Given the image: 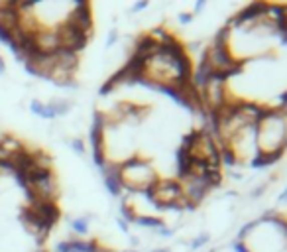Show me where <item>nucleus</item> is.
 Wrapping results in <instances>:
<instances>
[{"label": "nucleus", "mask_w": 287, "mask_h": 252, "mask_svg": "<svg viewBox=\"0 0 287 252\" xmlns=\"http://www.w3.org/2000/svg\"><path fill=\"white\" fill-rule=\"evenodd\" d=\"M287 246V225L279 219L250 223L242 234L244 252H283Z\"/></svg>", "instance_id": "f257e3e1"}, {"label": "nucleus", "mask_w": 287, "mask_h": 252, "mask_svg": "<svg viewBox=\"0 0 287 252\" xmlns=\"http://www.w3.org/2000/svg\"><path fill=\"white\" fill-rule=\"evenodd\" d=\"M260 160H273L287 150V120L277 111H263L256 124Z\"/></svg>", "instance_id": "f03ea898"}, {"label": "nucleus", "mask_w": 287, "mask_h": 252, "mask_svg": "<svg viewBox=\"0 0 287 252\" xmlns=\"http://www.w3.org/2000/svg\"><path fill=\"white\" fill-rule=\"evenodd\" d=\"M116 174H118L124 195L146 193L160 180V174H158L156 165L152 163V160H148L144 156H138V154L116 163Z\"/></svg>", "instance_id": "7ed1b4c3"}, {"label": "nucleus", "mask_w": 287, "mask_h": 252, "mask_svg": "<svg viewBox=\"0 0 287 252\" xmlns=\"http://www.w3.org/2000/svg\"><path fill=\"white\" fill-rule=\"evenodd\" d=\"M232 221H234V207L232 201L222 197V199H216L215 203H211L207 209V215H205V225L209 232L213 234H222L232 227Z\"/></svg>", "instance_id": "20e7f679"}, {"label": "nucleus", "mask_w": 287, "mask_h": 252, "mask_svg": "<svg viewBox=\"0 0 287 252\" xmlns=\"http://www.w3.org/2000/svg\"><path fill=\"white\" fill-rule=\"evenodd\" d=\"M49 111L53 113L55 118H61V116H67L75 107V101L73 99H65V97H53L48 101Z\"/></svg>", "instance_id": "39448f33"}, {"label": "nucleus", "mask_w": 287, "mask_h": 252, "mask_svg": "<svg viewBox=\"0 0 287 252\" xmlns=\"http://www.w3.org/2000/svg\"><path fill=\"white\" fill-rule=\"evenodd\" d=\"M91 219H93V215H81V217L69 219V229H71L73 236L85 238L91 232Z\"/></svg>", "instance_id": "423d86ee"}, {"label": "nucleus", "mask_w": 287, "mask_h": 252, "mask_svg": "<svg viewBox=\"0 0 287 252\" xmlns=\"http://www.w3.org/2000/svg\"><path fill=\"white\" fill-rule=\"evenodd\" d=\"M30 113L34 116H38V118H42V120H55L53 113L49 111L48 103L42 101V99H32L30 101Z\"/></svg>", "instance_id": "0eeeda50"}, {"label": "nucleus", "mask_w": 287, "mask_h": 252, "mask_svg": "<svg viewBox=\"0 0 287 252\" xmlns=\"http://www.w3.org/2000/svg\"><path fill=\"white\" fill-rule=\"evenodd\" d=\"M67 146L71 148V152L79 158H85L87 156V144L81 136H73L67 140Z\"/></svg>", "instance_id": "6e6552de"}, {"label": "nucleus", "mask_w": 287, "mask_h": 252, "mask_svg": "<svg viewBox=\"0 0 287 252\" xmlns=\"http://www.w3.org/2000/svg\"><path fill=\"white\" fill-rule=\"evenodd\" d=\"M118 40H120L118 30L114 28V30H110V32H108V36H106V42H104V47H106V49H110L112 46H116V44H118Z\"/></svg>", "instance_id": "1a4fd4ad"}, {"label": "nucleus", "mask_w": 287, "mask_h": 252, "mask_svg": "<svg viewBox=\"0 0 287 252\" xmlns=\"http://www.w3.org/2000/svg\"><path fill=\"white\" fill-rule=\"evenodd\" d=\"M148 8V2H138V4H134L132 8H130V14H138V12H144Z\"/></svg>", "instance_id": "9d476101"}, {"label": "nucleus", "mask_w": 287, "mask_h": 252, "mask_svg": "<svg viewBox=\"0 0 287 252\" xmlns=\"http://www.w3.org/2000/svg\"><path fill=\"white\" fill-rule=\"evenodd\" d=\"M281 32L287 36V8H281Z\"/></svg>", "instance_id": "9b49d317"}, {"label": "nucleus", "mask_w": 287, "mask_h": 252, "mask_svg": "<svg viewBox=\"0 0 287 252\" xmlns=\"http://www.w3.org/2000/svg\"><path fill=\"white\" fill-rule=\"evenodd\" d=\"M215 252H244V250H242V246L240 248H236V246H220Z\"/></svg>", "instance_id": "f8f14e48"}, {"label": "nucleus", "mask_w": 287, "mask_h": 252, "mask_svg": "<svg viewBox=\"0 0 287 252\" xmlns=\"http://www.w3.org/2000/svg\"><path fill=\"white\" fill-rule=\"evenodd\" d=\"M6 73V61H4V57L0 55V75H4Z\"/></svg>", "instance_id": "ddd939ff"}]
</instances>
